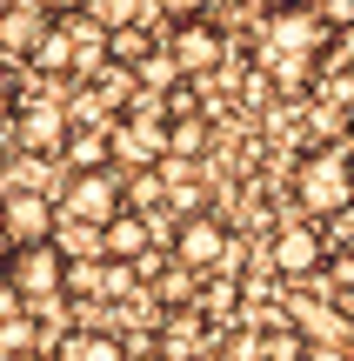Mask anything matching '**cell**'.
I'll return each mask as SVG.
<instances>
[{
	"label": "cell",
	"mask_w": 354,
	"mask_h": 361,
	"mask_svg": "<svg viewBox=\"0 0 354 361\" xmlns=\"http://www.w3.org/2000/svg\"><path fill=\"white\" fill-rule=\"evenodd\" d=\"M221 54H227V40H221V27H208V20H174L167 27V67L174 74H214L221 67Z\"/></svg>",
	"instance_id": "ba28073f"
},
{
	"label": "cell",
	"mask_w": 354,
	"mask_h": 361,
	"mask_svg": "<svg viewBox=\"0 0 354 361\" xmlns=\"http://www.w3.org/2000/svg\"><path fill=\"white\" fill-rule=\"evenodd\" d=\"M0 114H13V74H7V61H0Z\"/></svg>",
	"instance_id": "cb8c5ba5"
},
{
	"label": "cell",
	"mask_w": 354,
	"mask_h": 361,
	"mask_svg": "<svg viewBox=\"0 0 354 361\" xmlns=\"http://www.w3.org/2000/svg\"><path fill=\"white\" fill-rule=\"evenodd\" d=\"M53 0H0V13H47Z\"/></svg>",
	"instance_id": "603a6c76"
},
{
	"label": "cell",
	"mask_w": 354,
	"mask_h": 361,
	"mask_svg": "<svg viewBox=\"0 0 354 361\" xmlns=\"http://www.w3.org/2000/svg\"><path fill=\"white\" fill-rule=\"evenodd\" d=\"M120 207H127V180H120V168H87V174H74L61 188V221H74V228L101 234Z\"/></svg>",
	"instance_id": "277c9868"
},
{
	"label": "cell",
	"mask_w": 354,
	"mask_h": 361,
	"mask_svg": "<svg viewBox=\"0 0 354 361\" xmlns=\"http://www.w3.org/2000/svg\"><path fill=\"white\" fill-rule=\"evenodd\" d=\"M0 268H7V234H0Z\"/></svg>",
	"instance_id": "484cf974"
},
{
	"label": "cell",
	"mask_w": 354,
	"mask_h": 361,
	"mask_svg": "<svg viewBox=\"0 0 354 361\" xmlns=\"http://www.w3.org/2000/svg\"><path fill=\"white\" fill-rule=\"evenodd\" d=\"M47 40V13H0V61H34Z\"/></svg>",
	"instance_id": "9a60e30c"
},
{
	"label": "cell",
	"mask_w": 354,
	"mask_h": 361,
	"mask_svg": "<svg viewBox=\"0 0 354 361\" xmlns=\"http://www.w3.org/2000/svg\"><path fill=\"white\" fill-rule=\"evenodd\" d=\"M254 7H267V13H274V7H294V0H254Z\"/></svg>",
	"instance_id": "d4e9b609"
},
{
	"label": "cell",
	"mask_w": 354,
	"mask_h": 361,
	"mask_svg": "<svg viewBox=\"0 0 354 361\" xmlns=\"http://www.w3.org/2000/svg\"><path fill=\"white\" fill-rule=\"evenodd\" d=\"M67 134H74V121H67L53 101H27V107H13V141H20L27 154H61Z\"/></svg>",
	"instance_id": "30bf717a"
},
{
	"label": "cell",
	"mask_w": 354,
	"mask_h": 361,
	"mask_svg": "<svg viewBox=\"0 0 354 361\" xmlns=\"http://www.w3.org/2000/svg\"><path fill=\"white\" fill-rule=\"evenodd\" d=\"M227 241H234V234H227V221L214 214H187L181 228H174V268H187V274H208V268H221L227 261Z\"/></svg>",
	"instance_id": "8992f818"
},
{
	"label": "cell",
	"mask_w": 354,
	"mask_h": 361,
	"mask_svg": "<svg viewBox=\"0 0 354 361\" xmlns=\"http://www.w3.org/2000/svg\"><path fill=\"white\" fill-rule=\"evenodd\" d=\"M0 234H7V247L53 241V194H40V188H7V194H0Z\"/></svg>",
	"instance_id": "52a82bcc"
},
{
	"label": "cell",
	"mask_w": 354,
	"mask_h": 361,
	"mask_svg": "<svg viewBox=\"0 0 354 361\" xmlns=\"http://www.w3.org/2000/svg\"><path fill=\"white\" fill-rule=\"evenodd\" d=\"M348 361H354V355H348Z\"/></svg>",
	"instance_id": "f546056e"
},
{
	"label": "cell",
	"mask_w": 354,
	"mask_h": 361,
	"mask_svg": "<svg viewBox=\"0 0 354 361\" xmlns=\"http://www.w3.org/2000/svg\"><path fill=\"white\" fill-rule=\"evenodd\" d=\"M328 255H334V241L315 228V221H288V228H274V241H267V261H274V274H281V281L328 274Z\"/></svg>",
	"instance_id": "5b68a950"
},
{
	"label": "cell",
	"mask_w": 354,
	"mask_h": 361,
	"mask_svg": "<svg viewBox=\"0 0 354 361\" xmlns=\"http://www.w3.org/2000/svg\"><path fill=\"white\" fill-rule=\"evenodd\" d=\"M208 147V121H167V161H194Z\"/></svg>",
	"instance_id": "ac0fdd59"
},
{
	"label": "cell",
	"mask_w": 354,
	"mask_h": 361,
	"mask_svg": "<svg viewBox=\"0 0 354 361\" xmlns=\"http://www.w3.org/2000/svg\"><path fill=\"white\" fill-rule=\"evenodd\" d=\"M147 13H167V20H201L208 0H147Z\"/></svg>",
	"instance_id": "44dd1931"
},
{
	"label": "cell",
	"mask_w": 354,
	"mask_h": 361,
	"mask_svg": "<svg viewBox=\"0 0 354 361\" xmlns=\"http://www.w3.org/2000/svg\"><path fill=\"white\" fill-rule=\"evenodd\" d=\"M147 255H154V221H147L141 207H120V214L101 228V261L134 268V261H147Z\"/></svg>",
	"instance_id": "8fae6325"
},
{
	"label": "cell",
	"mask_w": 354,
	"mask_h": 361,
	"mask_svg": "<svg viewBox=\"0 0 354 361\" xmlns=\"http://www.w3.org/2000/svg\"><path fill=\"white\" fill-rule=\"evenodd\" d=\"M61 154L74 161V174H87V168H107L114 141H107V128H74V134H67V147H61Z\"/></svg>",
	"instance_id": "e0dca14e"
},
{
	"label": "cell",
	"mask_w": 354,
	"mask_h": 361,
	"mask_svg": "<svg viewBox=\"0 0 354 361\" xmlns=\"http://www.w3.org/2000/svg\"><path fill=\"white\" fill-rule=\"evenodd\" d=\"M154 54H160V34H154V27H114V34H107V61H120V67H147V61H154Z\"/></svg>",
	"instance_id": "2e32d148"
},
{
	"label": "cell",
	"mask_w": 354,
	"mask_h": 361,
	"mask_svg": "<svg viewBox=\"0 0 354 361\" xmlns=\"http://www.w3.org/2000/svg\"><path fill=\"white\" fill-rule=\"evenodd\" d=\"M47 361H127V348H120V335H107V328H67L47 348Z\"/></svg>",
	"instance_id": "5bb4252c"
},
{
	"label": "cell",
	"mask_w": 354,
	"mask_h": 361,
	"mask_svg": "<svg viewBox=\"0 0 354 361\" xmlns=\"http://www.w3.org/2000/svg\"><path fill=\"white\" fill-rule=\"evenodd\" d=\"M127 361H160V355H127Z\"/></svg>",
	"instance_id": "83f0119b"
},
{
	"label": "cell",
	"mask_w": 354,
	"mask_h": 361,
	"mask_svg": "<svg viewBox=\"0 0 354 361\" xmlns=\"http://www.w3.org/2000/svg\"><path fill=\"white\" fill-rule=\"evenodd\" d=\"M348 134H354V114H348Z\"/></svg>",
	"instance_id": "f1b7e54d"
},
{
	"label": "cell",
	"mask_w": 354,
	"mask_h": 361,
	"mask_svg": "<svg viewBox=\"0 0 354 361\" xmlns=\"http://www.w3.org/2000/svg\"><path fill=\"white\" fill-rule=\"evenodd\" d=\"M154 341H160V361H201L214 348V328H208V314L201 308H167L160 314V328H154Z\"/></svg>",
	"instance_id": "9c48e42d"
},
{
	"label": "cell",
	"mask_w": 354,
	"mask_h": 361,
	"mask_svg": "<svg viewBox=\"0 0 354 361\" xmlns=\"http://www.w3.org/2000/svg\"><path fill=\"white\" fill-rule=\"evenodd\" d=\"M7 295L20 301L27 314H47L53 301L67 295V255L53 241H34V247H7V268H0Z\"/></svg>",
	"instance_id": "3957f363"
},
{
	"label": "cell",
	"mask_w": 354,
	"mask_h": 361,
	"mask_svg": "<svg viewBox=\"0 0 354 361\" xmlns=\"http://www.w3.org/2000/svg\"><path fill=\"white\" fill-rule=\"evenodd\" d=\"M53 247H61V255H94V261H101V234H94V228H74V221L53 234Z\"/></svg>",
	"instance_id": "ffe728a7"
},
{
	"label": "cell",
	"mask_w": 354,
	"mask_h": 361,
	"mask_svg": "<svg viewBox=\"0 0 354 361\" xmlns=\"http://www.w3.org/2000/svg\"><path fill=\"white\" fill-rule=\"evenodd\" d=\"M87 13L114 34V27H141V20H147V0H94Z\"/></svg>",
	"instance_id": "d6986e66"
},
{
	"label": "cell",
	"mask_w": 354,
	"mask_h": 361,
	"mask_svg": "<svg viewBox=\"0 0 354 361\" xmlns=\"http://www.w3.org/2000/svg\"><path fill=\"white\" fill-rule=\"evenodd\" d=\"M53 27H61V40H67V61H74V74H101V67H107V27L94 20L87 7H80V13H61Z\"/></svg>",
	"instance_id": "4fadbf2b"
},
{
	"label": "cell",
	"mask_w": 354,
	"mask_h": 361,
	"mask_svg": "<svg viewBox=\"0 0 354 361\" xmlns=\"http://www.w3.org/2000/svg\"><path fill=\"white\" fill-rule=\"evenodd\" d=\"M328 274H334V288H341L348 308H354V247H348V255H328Z\"/></svg>",
	"instance_id": "7402d4cb"
},
{
	"label": "cell",
	"mask_w": 354,
	"mask_h": 361,
	"mask_svg": "<svg viewBox=\"0 0 354 361\" xmlns=\"http://www.w3.org/2000/svg\"><path fill=\"white\" fill-rule=\"evenodd\" d=\"M107 141H114V154L134 161V168H160V161H167V121H141V114H127L120 128H107Z\"/></svg>",
	"instance_id": "7c38bea8"
},
{
	"label": "cell",
	"mask_w": 354,
	"mask_h": 361,
	"mask_svg": "<svg viewBox=\"0 0 354 361\" xmlns=\"http://www.w3.org/2000/svg\"><path fill=\"white\" fill-rule=\"evenodd\" d=\"M328 13L315 7H274L261 20V67L281 80V87H308V74H315V61L328 54Z\"/></svg>",
	"instance_id": "6da1fadb"
},
{
	"label": "cell",
	"mask_w": 354,
	"mask_h": 361,
	"mask_svg": "<svg viewBox=\"0 0 354 361\" xmlns=\"http://www.w3.org/2000/svg\"><path fill=\"white\" fill-rule=\"evenodd\" d=\"M294 207H301L315 228H328L334 214H348L354 207V154L348 147H308L301 161H294Z\"/></svg>",
	"instance_id": "7a4b0ae2"
},
{
	"label": "cell",
	"mask_w": 354,
	"mask_h": 361,
	"mask_svg": "<svg viewBox=\"0 0 354 361\" xmlns=\"http://www.w3.org/2000/svg\"><path fill=\"white\" fill-rule=\"evenodd\" d=\"M13 361H47V355H13Z\"/></svg>",
	"instance_id": "4316f807"
}]
</instances>
